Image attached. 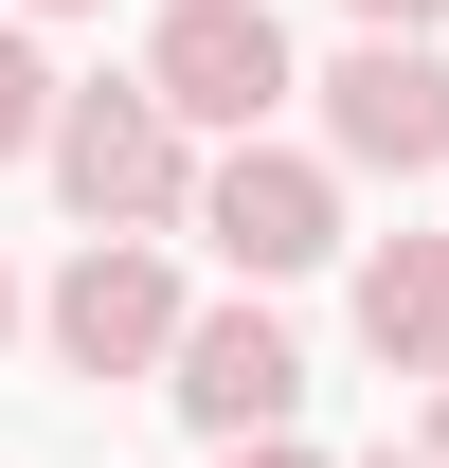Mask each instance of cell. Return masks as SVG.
<instances>
[{"label": "cell", "mask_w": 449, "mask_h": 468, "mask_svg": "<svg viewBox=\"0 0 449 468\" xmlns=\"http://www.w3.org/2000/svg\"><path fill=\"white\" fill-rule=\"evenodd\" d=\"M378 468H432V451H378Z\"/></svg>", "instance_id": "obj_13"}, {"label": "cell", "mask_w": 449, "mask_h": 468, "mask_svg": "<svg viewBox=\"0 0 449 468\" xmlns=\"http://www.w3.org/2000/svg\"><path fill=\"white\" fill-rule=\"evenodd\" d=\"M55 180H72V217H90V234H144V217L198 198L162 90H72V109H55Z\"/></svg>", "instance_id": "obj_1"}, {"label": "cell", "mask_w": 449, "mask_h": 468, "mask_svg": "<svg viewBox=\"0 0 449 468\" xmlns=\"http://www.w3.org/2000/svg\"><path fill=\"white\" fill-rule=\"evenodd\" d=\"M55 109H72V90L37 72V37H0V163H18V144H55Z\"/></svg>", "instance_id": "obj_8"}, {"label": "cell", "mask_w": 449, "mask_h": 468, "mask_svg": "<svg viewBox=\"0 0 449 468\" xmlns=\"http://www.w3.org/2000/svg\"><path fill=\"white\" fill-rule=\"evenodd\" d=\"M306 90H324V144L360 180H432L449 163V55H432V37H360V55L306 72Z\"/></svg>", "instance_id": "obj_3"}, {"label": "cell", "mask_w": 449, "mask_h": 468, "mask_svg": "<svg viewBox=\"0 0 449 468\" xmlns=\"http://www.w3.org/2000/svg\"><path fill=\"white\" fill-rule=\"evenodd\" d=\"M162 397L198 414L216 451H270V432H287V397H306V360H287V324H270V306H198Z\"/></svg>", "instance_id": "obj_6"}, {"label": "cell", "mask_w": 449, "mask_h": 468, "mask_svg": "<svg viewBox=\"0 0 449 468\" xmlns=\"http://www.w3.org/2000/svg\"><path fill=\"white\" fill-rule=\"evenodd\" d=\"M55 360H72V378H144V360H180V289H162L144 234H90V252L55 271Z\"/></svg>", "instance_id": "obj_5"}, {"label": "cell", "mask_w": 449, "mask_h": 468, "mask_svg": "<svg viewBox=\"0 0 449 468\" xmlns=\"http://www.w3.org/2000/svg\"><path fill=\"white\" fill-rule=\"evenodd\" d=\"M432 18H449V0H360V37H432Z\"/></svg>", "instance_id": "obj_9"}, {"label": "cell", "mask_w": 449, "mask_h": 468, "mask_svg": "<svg viewBox=\"0 0 449 468\" xmlns=\"http://www.w3.org/2000/svg\"><path fill=\"white\" fill-rule=\"evenodd\" d=\"M144 90H162L180 126H234V144H252L306 72H287V18H270V0H180L162 55H144Z\"/></svg>", "instance_id": "obj_2"}, {"label": "cell", "mask_w": 449, "mask_h": 468, "mask_svg": "<svg viewBox=\"0 0 449 468\" xmlns=\"http://www.w3.org/2000/svg\"><path fill=\"white\" fill-rule=\"evenodd\" d=\"M234 468H306V451H287V432H270V451H234Z\"/></svg>", "instance_id": "obj_10"}, {"label": "cell", "mask_w": 449, "mask_h": 468, "mask_svg": "<svg viewBox=\"0 0 449 468\" xmlns=\"http://www.w3.org/2000/svg\"><path fill=\"white\" fill-rule=\"evenodd\" d=\"M55 18H72V0H55Z\"/></svg>", "instance_id": "obj_14"}, {"label": "cell", "mask_w": 449, "mask_h": 468, "mask_svg": "<svg viewBox=\"0 0 449 468\" xmlns=\"http://www.w3.org/2000/svg\"><path fill=\"white\" fill-rule=\"evenodd\" d=\"M0 343H18V271H0Z\"/></svg>", "instance_id": "obj_11"}, {"label": "cell", "mask_w": 449, "mask_h": 468, "mask_svg": "<svg viewBox=\"0 0 449 468\" xmlns=\"http://www.w3.org/2000/svg\"><path fill=\"white\" fill-rule=\"evenodd\" d=\"M432 468H449V397H432Z\"/></svg>", "instance_id": "obj_12"}, {"label": "cell", "mask_w": 449, "mask_h": 468, "mask_svg": "<svg viewBox=\"0 0 449 468\" xmlns=\"http://www.w3.org/2000/svg\"><path fill=\"white\" fill-rule=\"evenodd\" d=\"M360 343H378L395 378H449V234H395V252H360Z\"/></svg>", "instance_id": "obj_7"}, {"label": "cell", "mask_w": 449, "mask_h": 468, "mask_svg": "<svg viewBox=\"0 0 449 468\" xmlns=\"http://www.w3.org/2000/svg\"><path fill=\"white\" fill-rule=\"evenodd\" d=\"M198 234H216L252 289H287V271H324V252H341V180L287 163V144H234V163L198 180Z\"/></svg>", "instance_id": "obj_4"}]
</instances>
